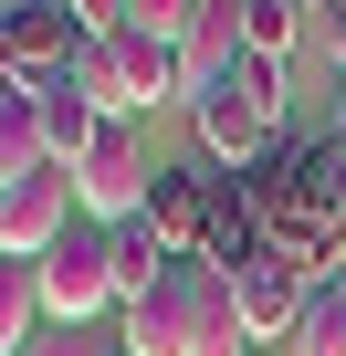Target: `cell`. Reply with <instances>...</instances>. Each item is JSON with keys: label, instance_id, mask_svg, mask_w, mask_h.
Instances as JSON below:
<instances>
[{"label": "cell", "instance_id": "obj_1", "mask_svg": "<svg viewBox=\"0 0 346 356\" xmlns=\"http://www.w3.org/2000/svg\"><path fill=\"white\" fill-rule=\"evenodd\" d=\"M242 200H252V220H262L273 252H294V262L325 273V252L346 241V147L336 136H294L283 157H262L242 178Z\"/></svg>", "mask_w": 346, "mask_h": 356}, {"label": "cell", "instance_id": "obj_2", "mask_svg": "<svg viewBox=\"0 0 346 356\" xmlns=\"http://www.w3.org/2000/svg\"><path fill=\"white\" fill-rule=\"evenodd\" d=\"M116 356H252V335H242V314H231V273L168 262V273L116 314Z\"/></svg>", "mask_w": 346, "mask_h": 356}, {"label": "cell", "instance_id": "obj_3", "mask_svg": "<svg viewBox=\"0 0 346 356\" xmlns=\"http://www.w3.org/2000/svg\"><path fill=\"white\" fill-rule=\"evenodd\" d=\"M189 126H200V168H231V178H252L262 157H283L294 136H283V63H231L221 84H200L189 95Z\"/></svg>", "mask_w": 346, "mask_h": 356}, {"label": "cell", "instance_id": "obj_4", "mask_svg": "<svg viewBox=\"0 0 346 356\" xmlns=\"http://www.w3.org/2000/svg\"><path fill=\"white\" fill-rule=\"evenodd\" d=\"M74 84H84V105H95L105 126H136V115H157V105H189L179 53L147 42V32H105V42H84V53H74Z\"/></svg>", "mask_w": 346, "mask_h": 356}, {"label": "cell", "instance_id": "obj_5", "mask_svg": "<svg viewBox=\"0 0 346 356\" xmlns=\"http://www.w3.org/2000/svg\"><path fill=\"white\" fill-rule=\"evenodd\" d=\"M42 325H74V335H95L105 314H126V293H116V252H105V231L95 220H74L42 262Z\"/></svg>", "mask_w": 346, "mask_h": 356}, {"label": "cell", "instance_id": "obj_6", "mask_svg": "<svg viewBox=\"0 0 346 356\" xmlns=\"http://www.w3.org/2000/svg\"><path fill=\"white\" fill-rule=\"evenodd\" d=\"M63 178H74V210H84L95 231L147 220V189H157V168H147V136H136V126H95V147H84Z\"/></svg>", "mask_w": 346, "mask_h": 356}, {"label": "cell", "instance_id": "obj_7", "mask_svg": "<svg viewBox=\"0 0 346 356\" xmlns=\"http://www.w3.org/2000/svg\"><path fill=\"white\" fill-rule=\"evenodd\" d=\"M304 304H315V262H294V252H273V241H262V252L231 273V314H242L252 356H262V346H294Z\"/></svg>", "mask_w": 346, "mask_h": 356}, {"label": "cell", "instance_id": "obj_8", "mask_svg": "<svg viewBox=\"0 0 346 356\" xmlns=\"http://www.w3.org/2000/svg\"><path fill=\"white\" fill-rule=\"evenodd\" d=\"M74 53H84V32L63 0H0V74L11 84H53V74H74Z\"/></svg>", "mask_w": 346, "mask_h": 356}, {"label": "cell", "instance_id": "obj_9", "mask_svg": "<svg viewBox=\"0 0 346 356\" xmlns=\"http://www.w3.org/2000/svg\"><path fill=\"white\" fill-rule=\"evenodd\" d=\"M74 220H84V210H74V178H63V168L11 178V189H0V262H42Z\"/></svg>", "mask_w": 346, "mask_h": 356}, {"label": "cell", "instance_id": "obj_10", "mask_svg": "<svg viewBox=\"0 0 346 356\" xmlns=\"http://www.w3.org/2000/svg\"><path fill=\"white\" fill-rule=\"evenodd\" d=\"M210 189L221 178L210 168H157V189H147V231L179 252V262H200V231H210Z\"/></svg>", "mask_w": 346, "mask_h": 356}, {"label": "cell", "instance_id": "obj_11", "mask_svg": "<svg viewBox=\"0 0 346 356\" xmlns=\"http://www.w3.org/2000/svg\"><path fill=\"white\" fill-rule=\"evenodd\" d=\"M32 168H53V147H42V95L0 74V189L32 178Z\"/></svg>", "mask_w": 346, "mask_h": 356}, {"label": "cell", "instance_id": "obj_12", "mask_svg": "<svg viewBox=\"0 0 346 356\" xmlns=\"http://www.w3.org/2000/svg\"><path fill=\"white\" fill-rule=\"evenodd\" d=\"M32 95H42V147H53V168H74V157L95 147V126H105V115L84 105V84H74V74H53V84H32Z\"/></svg>", "mask_w": 346, "mask_h": 356}, {"label": "cell", "instance_id": "obj_13", "mask_svg": "<svg viewBox=\"0 0 346 356\" xmlns=\"http://www.w3.org/2000/svg\"><path fill=\"white\" fill-rule=\"evenodd\" d=\"M231 11H242V53H252V63H294L315 0H231Z\"/></svg>", "mask_w": 346, "mask_h": 356}, {"label": "cell", "instance_id": "obj_14", "mask_svg": "<svg viewBox=\"0 0 346 356\" xmlns=\"http://www.w3.org/2000/svg\"><path fill=\"white\" fill-rule=\"evenodd\" d=\"M105 252H116V293H126V304H136V293H147L168 262H179V252H168L147 220H116V231H105Z\"/></svg>", "mask_w": 346, "mask_h": 356}, {"label": "cell", "instance_id": "obj_15", "mask_svg": "<svg viewBox=\"0 0 346 356\" xmlns=\"http://www.w3.org/2000/svg\"><path fill=\"white\" fill-rule=\"evenodd\" d=\"M42 335V273L32 262H0V356H22Z\"/></svg>", "mask_w": 346, "mask_h": 356}, {"label": "cell", "instance_id": "obj_16", "mask_svg": "<svg viewBox=\"0 0 346 356\" xmlns=\"http://www.w3.org/2000/svg\"><path fill=\"white\" fill-rule=\"evenodd\" d=\"M294 356H346V273H315V304L294 325Z\"/></svg>", "mask_w": 346, "mask_h": 356}, {"label": "cell", "instance_id": "obj_17", "mask_svg": "<svg viewBox=\"0 0 346 356\" xmlns=\"http://www.w3.org/2000/svg\"><path fill=\"white\" fill-rule=\"evenodd\" d=\"M200 11H210V0H136V22H126V32H147V42H168V53H179Z\"/></svg>", "mask_w": 346, "mask_h": 356}, {"label": "cell", "instance_id": "obj_18", "mask_svg": "<svg viewBox=\"0 0 346 356\" xmlns=\"http://www.w3.org/2000/svg\"><path fill=\"white\" fill-rule=\"evenodd\" d=\"M63 11H74V32H84V42H105V32H126V22H136V0H63Z\"/></svg>", "mask_w": 346, "mask_h": 356}, {"label": "cell", "instance_id": "obj_19", "mask_svg": "<svg viewBox=\"0 0 346 356\" xmlns=\"http://www.w3.org/2000/svg\"><path fill=\"white\" fill-rule=\"evenodd\" d=\"M22 356H116V335H74V325H42Z\"/></svg>", "mask_w": 346, "mask_h": 356}, {"label": "cell", "instance_id": "obj_20", "mask_svg": "<svg viewBox=\"0 0 346 356\" xmlns=\"http://www.w3.org/2000/svg\"><path fill=\"white\" fill-rule=\"evenodd\" d=\"M325 53H336V74H346V22H336V32H325Z\"/></svg>", "mask_w": 346, "mask_h": 356}, {"label": "cell", "instance_id": "obj_21", "mask_svg": "<svg viewBox=\"0 0 346 356\" xmlns=\"http://www.w3.org/2000/svg\"><path fill=\"white\" fill-rule=\"evenodd\" d=\"M325 136H336V147H346V105H336V126H325Z\"/></svg>", "mask_w": 346, "mask_h": 356}, {"label": "cell", "instance_id": "obj_22", "mask_svg": "<svg viewBox=\"0 0 346 356\" xmlns=\"http://www.w3.org/2000/svg\"><path fill=\"white\" fill-rule=\"evenodd\" d=\"M325 11H336V22H346V0H325Z\"/></svg>", "mask_w": 346, "mask_h": 356}]
</instances>
